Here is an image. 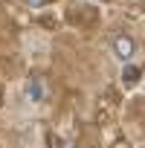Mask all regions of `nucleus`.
<instances>
[{"label":"nucleus","instance_id":"f257e3e1","mask_svg":"<svg viewBox=\"0 0 145 148\" xmlns=\"http://www.w3.org/2000/svg\"><path fill=\"white\" fill-rule=\"evenodd\" d=\"M110 49H113V55H116L122 64H128V61L136 55V41H133V35H128V32H116V35L110 38Z\"/></svg>","mask_w":145,"mask_h":148},{"label":"nucleus","instance_id":"f03ea898","mask_svg":"<svg viewBox=\"0 0 145 148\" xmlns=\"http://www.w3.org/2000/svg\"><path fill=\"white\" fill-rule=\"evenodd\" d=\"M47 79L44 76H29L26 82H23V96L29 99V102H44L47 99Z\"/></svg>","mask_w":145,"mask_h":148},{"label":"nucleus","instance_id":"7ed1b4c3","mask_svg":"<svg viewBox=\"0 0 145 148\" xmlns=\"http://www.w3.org/2000/svg\"><path fill=\"white\" fill-rule=\"evenodd\" d=\"M136 79H139V70H136V67H125V70H122V82H125V84H133Z\"/></svg>","mask_w":145,"mask_h":148},{"label":"nucleus","instance_id":"20e7f679","mask_svg":"<svg viewBox=\"0 0 145 148\" xmlns=\"http://www.w3.org/2000/svg\"><path fill=\"white\" fill-rule=\"evenodd\" d=\"M23 3L29 6V9H41V6H47L49 0H23Z\"/></svg>","mask_w":145,"mask_h":148}]
</instances>
